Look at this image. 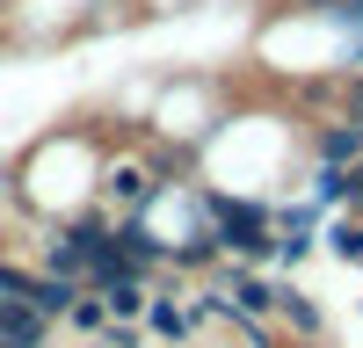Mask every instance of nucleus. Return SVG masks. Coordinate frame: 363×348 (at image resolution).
<instances>
[{"label":"nucleus","mask_w":363,"mask_h":348,"mask_svg":"<svg viewBox=\"0 0 363 348\" xmlns=\"http://www.w3.org/2000/svg\"><path fill=\"white\" fill-rule=\"evenodd\" d=\"M211 232H218V254H233V261H262V254H277V232H269V211H262V203L211 196Z\"/></svg>","instance_id":"obj_1"},{"label":"nucleus","mask_w":363,"mask_h":348,"mask_svg":"<svg viewBox=\"0 0 363 348\" xmlns=\"http://www.w3.org/2000/svg\"><path fill=\"white\" fill-rule=\"evenodd\" d=\"M73 298H80V283H73V276H51V269L22 283V305L37 312V319H66V305H73Z\"/></svg>","instance_id":"obj_2"},{"label":"nucleus","mask_w":363,"mask_h":348,"mask_svg":"<svg viewBox=\"0 0 363 348\" xmlns=\"http://www.w3.org/2000/svg\"><path fill=\"white\" fill-rule=\"evenodd\" d=\"M51 341V319H37L22 298H0V348H44Z\"/></svg>","instance_id":"obj_3"},{"label":"nucleus","mask_w":363,"mask_h":348,"mask_svg":"<svg viewBox=\"0 0 363 348\" xmlns=\"http://www.w3.org/2000/svg\"><path fill=\"white\" fill-rule=\"evenodd\" d=\"M196 319H211V312H203V305H174V298H145V327L167 334V341H189Z\"/></svg>","instance_id":"obj_4"},{"label":"nucleus","mask_w":363,"mask_h":348,"mask_svg":"<svg viewBox=\"0 0 363 348\" xmlns=\"http://www.w3.org/2000/svg\"><path fill=\"white\" fill-rule=\"evenodd\" d=\"M95 298L109 305V319H145V298H153V290H145V276H116V283H102Z\"/></svg>","instance_id":"obj_5"},{"label":"nucleus","mask_w":363,"mask_h":348,"mask_svg":"<svg viewBox=\"0 0 363 348\" xmlns=\"http://www.w3.org/2000/svg\"><path fill=\"white\" fill-rule=\"evenodd\" d=\"M153 174L145 167H109V203H124V211H145V203H153Z\"/></svg>","instance_id":"obj_6"},{"label":"nucleus","mask_w":363,"mask_h":348,"mask_svg":"<svg viewBox=\"0 0 363 348\" xmlns=\"http://www.w3.org/2000/svg\"><path fill=\"white\" fill-rule=\"evenodd\" d=\"M320 160L327 167H356L363 160V116H356V124H335V131L320 138Z\"/></svg>","instance_id":"obj_7"},{"label":"nucleus","mask_w":363,"mask_h":348,"mask_svg":"<svg viewBox=\"0 0 363 348\" xmlns=\"http://www.w3.org/2000/svg\"><path fill=\"white\" fill-rule=\"evenodd\" d=\"M66 327H80V334H102V327H109V305H102L87 283H80V298L66 305Z\"/></svg>","instance_id":"obj_8"},{"label":"nucleus","mask_w":363,"mask_h":348,"mask_svg":"<svg viewBox=\"0 0 363 348\" xmlns=\"http://www.w3.org/2000/svg\"><path fill=\"white\" fill-rule=\"evenodd\" d=\"M277 312L291 319V334H306V341L320 334V312H313V298H298V290H277Z\"/></svg>","instance_id":"obj_9"},{"label":"nucleus","mask_w":363,"mask_h":348,"mask_svg":"<svg viewBox=\"0 0 363 348\" xmlns=\"http://www.w3.org/2000/svg\"><path fill=\"white\" fill-rule=\"evenodd\" d=\"M327 247H335V261H356V269H363V225H356V218L327 225Z\"/></svg>","instance_id":"obj_10"},{"label":"nucleus","mask_w":363,"mask_h":348,"mask_svg":"<svg viewBox=\"0 0 363 348\" xmlns=\"http://www.w3.org/2000/svg\"><path fill=\"white\" fill-rule=\"evenodd\" d=\"M203 261H218V232H211V225L196 232V240H182V247H174V269H203Z\"/></svg>","instance_id":"obj_11"},{"label":"nucleus","mask_w":363,"mask_h":348,"mask_svg":"<svg viewBox=\"0 0 363 348\" xmlns=\"http://www.w3.org/2000/svg\"><path fill=\"white\" fill-rule=\"evenodd\" d=\"M327 15H342V22L356 15V22H363V0H327Z\"/></svg>","instance_id":"obj_12"},{"label":"nucleus","mask_w":363,"mask_h":348,"mask_svg":"<svg viewBox=\"0 0 363 348\" xmlns=\"http://www.w3.org/2000/svg\"><path fill=\"white\" fill-rule=\"evenodd\" d=\"M95 348H102V341H95Z\"/></svg>","instance_id":"obj_13"}]
</instances>
